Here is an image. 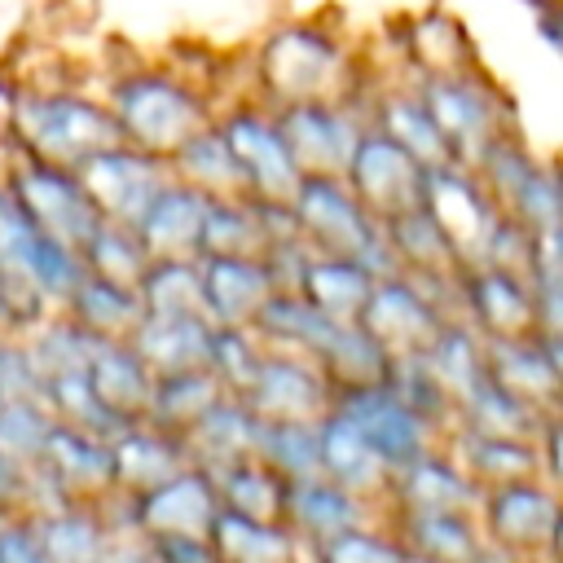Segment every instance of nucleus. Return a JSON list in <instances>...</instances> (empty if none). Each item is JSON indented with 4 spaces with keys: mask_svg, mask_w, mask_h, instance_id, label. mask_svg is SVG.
Instances as JSON below:
<instances>
[{
    "mask_svg": "<svg viewBox=\"0 0 563 563\" xmlns=\"http://www.w3.org/2000/svg\"><path fill=\"white\" fill-rule=\"evenodd\" d=\"M13 136H18V154L70 172L97 150L123 141L110 106H97L75 92H22L13 101Z\"/></svg>",
    "mask_w": 563,
    "mask_h": 563,
    "instance_id": "obj_1",
    "label": "nucleus"
},
{
    "mask_svg": "<svg viewBox=\"0 0 563 563\" xmlns=\"http://www.w3.org/2000/svg\"><path fill=\"white\" fill-rule=\"evenodd\" d=\"M110 114L119 123V136L145 154L172 158L194 132L207 128V114L189 88L163 75H132L119 79L110 97Z\"/></svg>",
    "mask_w": 563,
    "mask_h": 563,
    "instance_id": "obj_2",
    "label": "nucleus"
},
{
    "mask_svg": "<svg viewBox=\"0 0 563 563\" xmlns=\"http://www.w3.org/2000/svg\"><path fill=\"white\" fill-rule=\"evenodd\" d=\"M4 185H9L13 202L22 207V216L40 233H48L53 242H62L70 251H84V242L101 224L88 189L79 185V176L70 167H57V163L18 154V163H13V172H9Z\"/></svg>",
    "mask_w": 563,
    "mask_h": 563,
    "instance_id": "obj_3",
    "label": "nucleus"
},
{
    "mask_svg": "<svg viewBox=\"0 0 563 563\" xmlns=\"http://www.w3.org/2000/svg\"><path fill=\"white\" fill-rule=\"evenodd\" d=\"M295 233L312 255H339V260H361L374 268L378 255V224L365 216V207L352 198L343 180L330 176H303L299 194L290 202Z\"/></svg>",
    "mask_w": 563,
    "mask_h": 563,
    "instance_id": "obj_4",
    "label": "nucleus"
},
{
    "mask_svg": "<svg viewBox=\"0 0 563 563\" xmlns=\"http://www.w3.org/2000/svg\"><path fill=\"white\" fill-rule=\"evenodd\" d=\"M343 185L352 189V198L365 207V216L374 224H391L409 211L422 207V194H427V167L400 150L391 136H361L356 141V154L343 172Z\"/></svg>",
    "mask_w": 563,
    "mask_h": 563,
    "instance_id": "obj_5",
    "label": "nucleus"
},
{
    "mask_svg": "<svg viewBox=\"0 0 563 563\" xmlns=\"http://www.w3.org/2000/svg\"><path fill=\"white\" fill-rule=\"evenodd\" d=\"M75 176L88 189L97 216L110 220V224H128V229H136V220L145 216L154 194L172 180L167 176V158L145 154V150L128 145V141H114V145L97 150L92 158H84L75 167Z\"/></svg>",
    "mask_w": 563,
    "mask_h": 563,
    "instance_id": "obj_6",
    "label": "nucleus"
},
{
    "mask_svg": "<svg viewBox=\"0 0 563 563\" xmlns=\"http://www.w3.org/2000/svg\"><path fill=\"white\" fill-rule=\"evenodd\" d=\"M238 400L264 427H317L334 409V391L325 387V378L312 361L268 356V352H264L251 387Z\"/></svg>",
    "mask_w": 563,
    "mask_h": 563,
    "instance_id": "obj_7",
    "label": "nucleus"
},
{
    "mask_svg": "<svg viewBox=\"0 0 563 563\" xmlns=\"http://www.w3.org/2000/svg\"><path fill=\"white\" fill-rule=\"evenodd\" d=\"M356 325L391 365H400V361H418L435 343V334L444 330V317L418 286L400 277H378Z\"/></svg>",
    "mask_w": 563,
    "mask_h": 563,
    "instance_id": "obj_8",
    "label": "nucleus"
},
{
    "mask_svg": "<svg viewBox=\"0 0 563 563\" xmlns=\"http://www.w3.org/2000/svg\"><path fill=\"white\" fill-rule=\"evenodd\" d=\"M216 515H220L216 479L202 466H185L172 479L132 497V523L145 541H154V537H211Z\"/></svg>",
    "mask_w": 563,
    "mask_h": 563,
    "instance_id": "obj_9",
    "label": "nucleus"
},
{
    "mask_svg": "<svg viewBox=\"0 0 563 563\" xmlns=\"http://www.w3.org/2000/svg\"><path fill=\"white\" fill-rule=\"evenodd\" d=\"M427 216L444 229V238L453 242V251L466 260V268L479 264V251L488 242V233L497 229L501 211L493 207V198L484 194V185H475L457 163L449 167H431L427 172V194H422Z\"/></svg>",
    "mask_w": 563,
    "mask_h": 563,
    "instance_id": "obj_10",
    "label": "nucleus"
},
{
    "mask_svg": "<svg viewBox=\"0 0 563 563\" xmlns=\"http://www.w3.org/2000/svg\"><path fill=\"white\" fill-rule=\"evenodd\" d=\"M35 471L48 479V488L62 497V501H97L106 493H114V466H110V440L101 435H88L79 427H66L53 418L48 435H44V449H40V462Z\"/></svg>",
    "mask_w": 563,
    "mask_h": 563,
    "instance_id": "obj_11",
    "label": "nucleus"
},
{
    "mask_svg": "<svg viewBox=\"0 0 563 563\" xmlns=\"http://www.w3.org/2000/svg\"><path fill=\"white\" fill-rule=\"evenodd\" d=\"M220 132H224V141H229V150H233V158H238V167L246 176L251 198L268 202V207H290L303 176H299L277 123H264L255 114H238Z\"/></svg>",
    "mask_w": 563,
    "mask_h": 563,
    "instance_id": "obj_12",
    "label": "nucleus"
},
{
    "mask_svg": "<svg viewBox=\"0 0 563 563\" xmlns=\"http://www.w3.org/2000/svg\"><path fill=\"white\" fill-rule=\"evenodd\" d=\"M317 466H321V479H330L356 501L391 493V475H396L391 462L365 440V431L339 409H330L317 422Z\"/></svg>",
    "mask_w": 563,
    "mask_h": 563,
    "instance_id": "obj_13",
    "label": "nucleus"
},
{
    "mask_svg": "<svg viewBox=\"0 0 563 563\" xmlns=\"http://www.w3.org/2000/svg\"><path fill=\"white\" fill-rule=\"evenodd\" d=\"M334 409L347 413L365 431V440L391 462V471L413 462L418 453H427V422L431 418L422 409H413L405 396H396L387 383L365 387V391H347L334 400Z\"/></svg>",
    "mask_w": 563,
    "mask_h": 563,
    "instance_id": "obj_14",
    "label": "nucleus"
},
{
    "mask_svg": "<svg viewBox=\"0 0 563 563\" xmlns=\"http://www.w3.org/2000/svg\"><path fill=\"white\" fill-rule=\"evenodd\" d=\"M559 506L563 501L550 488H541L537 479L488 488V501H484L488 541L501 545L506 554H545L554 519H559Z\"/></svg>",
    "mask_w": 563,
    "mask_h": 563,
    "instance_id": "obj_15",
    "label": "nucleus"
},
{
    "mask_svg": "<svg viewBox=\"0 0 563 563\" xmlns=\"http://www.w3.org/2000/svg\"><path fill=\"white\" fill-rule=\"evenodd\" d=\"M277 132L299 167V176H330L343 180L352 154H356V132L352 123H343L339 114H330L317 101H299L277 119Z\"/></svg>",
    "mask_w": 563,
    "mask_h": 563,
    "instance_id": "obj_16",
    "label": "nucleus"
},
{
    "mask_svg": "<svg viewBox=\"0 0 563 563\" xmlns=\"http://www.w3.org/2000/svg\"><path fill=\"white\" fill-rule=\"evenodd\" d=\"M462 295H466V308H471V317L488 343L541 339L537 334V286L475 264L462 277Z\"/></svg>",
    "mask_w": 563,
    "mask_h": 563,
    "instance_id": "obj_17",
    "label": "nucleus"
},
{
    "mask_svg": "<svg viewBox=\"0 0 563 563\" xmlns=\"http://www.w3.org/2000/svg\"><path fill=\"white\" fill-rule=\"evenodd\" d=\"M202 295H207V317L211 325H233V330H255L260 312L277 295L273 273L264 260H224V255H202Z\"/></svg>",
    "mask_w": 563,
    "mask_h": 563,
    "instance_id": "obj_18",
    "label": "nucleus"
},
{
    "mask_svg": "<svg viewBox=\"0 0 563 563\" xmlns=\"http://www.w3.org/2000/svg\"><path fill=\"white\" fill-rule=\"evenodd\" d=\"M484 383L497 391L515 396L519 405L537 409L541 418L563 413L559 378L550 365V352L541 339H510V343H488L484 347Z\"/></svg>",
    "mask_w": 563,
    "mask_h": 563,
    "instance_id": "obj_19",
    "label": "nucleus"
},
{
    "mask_svg": "<svg viewBox=\"0 0 563 563\" xmlns=\"http://www.w3.org/2000/svg\"><path fill=\"white\" fill-rule=\"evenodd\" d=\"M207 198L180 180H167L145 216L136 220V238L150 260H198L202 242V220H207Z\"/></svg>",
    "mask_w": 563,
    "mask_h": 563,
    "instance_id": "obj_20",
    "label": "nucleus"
},
{
    "mask_svg": "<svg viewBox=\"0 0 563 563\" xmlns=\"http://www.w3.org/2000/svg\"><path fill=\"white\" fill-rule=\"evenodd\" d=\"M378 273L361 260L339 255H308L299 273V299L325 321V325H356Z\"/></svg>",
    "mask_w": 563,
    "mask_h": 563,
    "instance_id": "obj_21",
    "label": "nucleus"
},
{
    "mask_svg": "<svg viewBox=\"0 0 563 563\" xmlns=\"http://www.w3.org/2000/svg\"><path fill=\"white\" fill-rule=\"evenodd\" d=\"M92 396L101 400V409L119 422H145L150 418V396H154V374L145 369V361L128 347V343H101L84 369Z\"/></svg>",
    "mask_w": 563,
    "mask_h": 563,
    "instance_id": "obj_22",
    "label": "nucleus"
},
{
    "mask_svg": "<svg viewBox=\"0 0 563 563\" xmlns=\"http://www.w3.org/2000/svg\"><path fill=\"white\" fill-rule=\"evenodd\" d=\"M255 431L260 422L246 413V405L238 396H220L185 435L180 449L185 457H194V466H202L211 479L220 471H229L242 457H255Z\"/></svg>",
    "mask_w": 563,
    "mask_h": 563,
    "instance_id": "obj_23",
    "label": "nucleus"
},
{
    "mask_svg": "<svg viewBox=\"0 0 563 563\" xmlns=\"http://www.w3.org/2000/svg\"><path fill=\"white\" fill-rule=\"evenodd\" d=\"M110 466H114V488L136 497V493L172 479L189 462H185V449L176 435H167L150 422H132L110 435Z\"/></svg>",
    "mask_w": 563,
    "mask_h": 563,
    "instance_id": "obj_24",
    "label": "nucleus"
},
{
    "mask_svg": "<svg viewBox=\"0 0 563 563\" xmlns=\"http://www.w3.org/2000/svg\"><path fill=\"white\" fill-rule=\"evenodd\" d=\"M128 347L145 361L154 378L185 374V369H207L211 361V325L194 317H141L136 334Z\"/></svg>",
    "mask_w": 563,
    "mask_h": 563,
    "instance_id": "obj_25",
    "label": "nucleus"
},
{
    "mask_svg": "<svg viewBox=\"0 0 563 563\" xmlns=\"http://www.w3.org/2000/svg\"><path fill=\"white\" fill-rule=\"evenodd\" d=\"M391 493H396L400 515H449V510H471L475 501V484L466 479V471L435 457L431 449L396 466Z\"/></svg>",
    "mask_w": 563,
    "mask_h": 563,
    "instance_id": "obj_26",
    "label": "nucleus"
},
{
    "mask_svg": "<svg viewBox=\"0 0 563 563\" xmlns=\"http://www.w3.org/2000/svg\"><path fill=\"white\" fill-rule=\"evenodd\" d=\"M167 163H172L176 180L198 189L207 202H242V198H251L246 176H242V167H238V158H233V150H229L220 128L194 132Z\"/></svg>",
    "mask_w": 563,
    "mask_h": 563,
    "instance_id": "obj_27",
    "label": "nucleus"
},
{
    "mask_svg": "<svg viewBox=\"0 0 563 563\" xmlns=\"http://www.w3.org/2000/svg\"><path fill=\"white\" fill-rule=\"evenodd\" d=\"M312 365L321 369L334 400L347 391H365V387L387 383V369H391V361L369 343V334L361 325H330L321 334V343L312 347Z\"/></svg>",
    "mask_w": 563,
    "mask_h": 563,
    "instance_id": "obj_28",
    "label": "nucleus"
},
{
    "mask_svg": "<svg viewBox=\"0 0 563 563\" xmlns=\"http://www.w3.org/2000/svg\"><path fill=\"white\" fill-rule=\"evenodd\" d=\"M383 229H387L391 255H396L413 277L435 282V286H449V282L462 286L466 260L453 251V242L444 238V229L427 216V207H418V211H409V216H400V220H391V224H383Z\"/></svg>",
    "mask_w": 563,
    "mask_h": 563,
    "instance_id": "obj_29",
    "label": "nucleus"
},
{
    "mask_svg": "<svg viewBox=\"0 0 563 563\" xmlns=\"http://www.w3.org/2000/svg\"><path fill=\"white\" fill-rule=\"evenodd\" d=\"M66 317L75 325H84L97 343H128L145 317L141 308V295L128 290V286H114V282H101L92 273L79 277V286L66 295Z\"/></svg>",
    "mask_w": 563,
    "mask_h": 563,
    "instance_id": "obj_30",
    "label": "nucleus"
},
{
    "mask_svg": "<svg viewBox=\"0 0 563 563\" xmlns=\"http://www.w3.org/2000/svg\"><path fill=\"white\" fill-rule=\"evenodd\" d=\"M356 523H361V501L347 497L343 488H334L330 479L312 475V479H295L286 488V519H282V528L290 537L325 545L330 537H339V532H347Z\"/></svg>",
    "mask_w": 563,
    "mask_h": 563,
    "instance_id": "obj_31",
    "label": "nucleus"
},
{
    "mask_svg": "<svg viewBox=\"0 0 563 563\" xmlns=\"http://www.w3.org/2000/svg\"><path fill=\"white\" fill-rule=\"evenodd\" d=\"M431 391L440 405L449 409H462L479 387H484V347L462 330V325H449L435 334V343L418 356Z\"/></svg>",
    "mask_w": 563,
    "mask_h": 563,
    "instance_id": "obj_32",
    "label": "nucleus"
},
{
    "mask_svg": "<svg viewBox=\"0 0 563 563\" xmlns=\"http://www.w3.org/2000/svg\"><path fill=\"white\" fill-rule=\"evenodd\" d=\"M422 106L435 119L440 136L449 141L453 158H479L497 141L493 136V110H488V101L475 88H466V84H435Z\"/></svg>",
    "mask_w": 563,
    "mask_h": 563,
    "instance_id": "obj_33",
    "label": "nucleus"
},
{
    "mask_svg": "<svg viewBox=\"0 0 563 563\" xmlns=\"http://www.w3.org/2000/svg\"><path fill=\"white\" fill-rule=\"evenodd\" d=\"M286 488L290 484L260 457H242L216 475L220 510H233V515L255 519V523H282L286 519Z\"/></svg>",
    "mask_w": 563,
    "mask_h": 563,
    "instance_id": "obj_34",
    "label": "nucleus"
},
{
    "mask_svg": "<svg viewBox=\"0 0 563 563\" xmlns=\"http://www.w3.org/2000/svg\"><path fill=\"white\" fill-rule=\"evenodd\" d=\"M136 295H141L145 317H194L211 325L198 260H150Z\"/></svg>",
    "mask_w": 563,
    "mask_h": 563,
    "instance_id": "obj_35",
    "label": "nucleus"
},
{
    "mask_svg": "<svg viewBox=\"0 0 563 563\" xmlns=\"http://www.w3.org/2000/svg\"><path fill=\"white\" fill-rule=\"evenodd\" d=\"M220 396H229V391L220 387V378L211 369H185V374L154 378V396H150V418L145 422L180 440Z\"/></svg>",
    "mask_w": 563,
    "mask_h": 563,
    "instance_id": "obj_36",
    "label": "nucleus"
},
{
    "mask_svg": "<svg viewBox=\"0 0 563 563\" xmlns=\"http://www.w3.org/2000/svg\"><path fill=\"white\" fill-rule=\"evenodd\" d=\"M216 563H295V537L282 523H255L220 510L211 523Z\"/></svg>",
    "mask_w": 563,
    "mask_h": 563,
    "instance_id": "obj_37",
    "label": "nucleus"
},
{
    "mask_svg": "<svg viewBox=\"0 0 563 563\" xmlns=\"http://www.w3.org/2000/svg\"><path fill=\"white\" fill-rule=\"evenodd\" d=\"M405 550L431 559V563H479L484 559V541L471 528L466 510H449V515H405Z\"/></svg>",
    "mask_w": 563,
    "mask_h": 563,
    "instance_id": "obj_38",
    "label": "nucleus"
},
{
    "mask_svg": "<svg viewBox=\"0 0 563 563\" xmlns=\"http://www.w3.org/2000/svg\"><path fill=\"white\" fill-rule=\"evenodd\" d=\"M457 413L466 422V435H475V440H532L537 444L541 427H545V418L537 409L519 405L515 396L497 391L493 383H484Z\"/></svg>",
    "mask_w": 563,
    "mask_h": 563,
    "instance_id": "obj_39",
    "label": "nucleus"
},
{
    "mask_svg": "<svg viewBox=\"0 0 563 563\" xmlns=\"http://www.w3.org/2000/svg\"><path fill=\"white\" fill-rule=\"evenodd\" d=\"M48 563H106V532L97 515L79 501H62L53 515L35 519Z\"/></svg>",
    "mask_w": 563,
    "mask_h": 563,
    "instance_id": "obj_40",
    "label": "nucleus"
},
{
    "mask_svg": "<svg viewBox=\"0 0 563 563\" xmlns=\"http://www.w3.org/2000/svg\"><path fill=\"white\" fill-rule=\"evenodd\" d=\"M79 255H84V268L92 277L114 282V286H128V290H136L141 277H145V268H150V255H145L141 238H136V229L110 224V220H101L92 229V238L84 242Z\"/></svg>",
    "mask_w": 563,
    "mask_h": 563,
    "instance_id": "obj_41",
    "label": "nucleus"
},
{
    "mask_svg": "<svg viewBox=\"0 0 563 563\" xmlns=\"http://www.w3.org/2000/svg\"><path fill=\"white\" fill-rule=\"evenodd\" d=\"M541 475V444L532 440H466V479L475 488H501Z\"/></svg>",
    "mask_w": 563,
    "mask_h": 563,
    "instance_id": "obj_42",
    "label": "nucleus"
},
{
    "mask_svg": "<svg viewBox=\"0 0 563 563\" xmlns=\"http://www.w3.org/2000/svg\"><path fill=\"white\" fill-rule=\"evenodd\" d=\"M383 136H391L400 150H409L427 172L457 163L453 150H449V141L440 136V128H435V119L427 114L422 101H391L387 114H383Z\"/></svg>",
    "mask_w": 563,
    "mask_h": 563,
    "instance_id": "obj_43",
    "label": "nucleus"
},
{
    "mask_svg": "<svg viewBox=\"0 0 563 563\" xmlns=\"http://www.w3.org/2000/svg\"><path fill=\"white\" fill-rule=\"evenodd\" d=\"M255 457L268 462L286 484L321 475L317 466V427H264L255 431Z\"/></svg>",
    "mask_w": 563,
    "mask_h": 563,
    "instance_id": "obj_44",
    "label": "nucleus"
},
{
    "mask_svg": "<svg viewBox=\"0 0 563 563\" xmlns=\"http://www.w3.org/2000/svg\"><path fill=\"white\" fill-rule=\"evenodd\" d=\"M53 413L40 400H4L0 405V453L22 471H35Z\"/></svg>",
    "mask_w": 563,
    "mask_h": 563,
    "instance_id": "obj_45",
    "label": "nucleus"
},
{
    "mask_svg": "<svg viewBox=\"0 0 563 563\" xmlns=\"http://www.w3.org/2000/svg\"><path fill=\"white\" fill-rule=\"evenodd\" d=\"M97 347H101V343H97L84 325H75L70 317H62V321L44 325V330H40V339H35V343H26V352H31L35 369H40L44 378H53V374H70V369H88V361H92V352H97Z\"/></svg>",
    "mask_w": 563,
    "mask_h": 563,
    "instance_id": "obj_46",
    "label": "nucleus"
},
{
    "mask_svg": "<svg viewBox=\"0 0 563 563\" xmlns=\"http://www.w3.org/2000/svg\"><path fill=\"white\" fill-rule=\"evenodd\" d=\"M264 352L251 343V330H233V325H211V361L207 369L220 378V387L229 396H242L260 369Z\"/></svg>",
    "mask_w": 563,
    "mask_h": 563,
    "instance_id": "obj_47",
    "label": "nucleus"
},
{
    "mask_svg": "<svg viewBox=\"0 0 563 563\" xmlns=\"http://www.w3.org/2000/svg\"><path fill=\"white\" fill-rule=\"evenodd\" d=\"M317 563H405V545L356 523L330 537L325 545H317Z\"/></svg>",
    "mask_w": 563,
    "mask_h": 563,
    "instance_id": "obj_48",
    "label": "nucleus"
},
{
    "mask_svg": "<svg viewBox=\"0 0 563 563\" xmlns=\"http://www.w3.org/2000/svg\"><path fill=\"white\" fill-rule=\"evenodd\" d=\"M532 286H563V224L532 233Z\"/></svg>",
    "mask_w": 563,
    "mask_h": 563,
    "instance_id": "obj_49",
    "label": "nucleus"
},
{
    "mask_svg": "<svg viewBox=\"0 0 563 563\" xmlns=\"http://www.w3.org/2000/svg\"><path fill=\"white\" fill-rule=\"evenodd\" d=\"M0 563H48L40 528L31 519H13L0 523Z\"/></svg>",
    "mask_w": 563,
    "mask_h": 563,
    "instance_id": "obj_50",
    "label": "nucleus"
},
{
    "mask_svg": "<svg viewBox=\"0 0 563 563\" xmlns=\"http://www.w3.org/2000/svg\"><path fill=\"white\" fill-rule=\"evenodd\" d=\"M150 550L158 563H216L211 537H154Z\"/></svg>",
    "mask_w": 563,
    "mask_h": 563,
    "instance_id": "obj_51",
    "label": "nucleus"
},
{
    "mask_svg": "<svg viewBox=\"0 0 563 563\" xmlns=\"http://www.w3.org/2000/svg\"><path fill=\"white\" fill-rule=\"evenodd\" d=\"M541 471L550 475V484L563 493V413H554V418H545V427H541Z\"/></svg>",
    "mask_w": 563,
    "mask_h": 563,
    "instance_id": "obj_52",
    "label": "nucleus"
},
{
    "mask_svg": "<svg viewBox=\"0 0 563 563\" xmlns=\"http://www.w3.org/2000/svg\"><path fill=\"white\" fill-rule=\"evenodd\" d=\"M537 334L563 339V286H537Z\"/></svg>",
    "mask_w": 563,
    "mask_h": 563,
    "instance_id": "obj_53",
    "label": "nucleus"
},
{
    "mask_svg": "<svg viewBox=\"0 0 563 563\" xmlns=\"http://www.w3.org/2000/svg\"><path fill=\"white\" fill-rule=\"evenodd\" d=\"M26 479H31V471H22L18 462H9V457L0 453V510H13V506L22 501Z\"/></svg>",
    "mask_w": 563,
    "mask_h": 563,
    "instance_id": "obj_54",
    "label": "nucleus"
},
{
    "mask_svg": "<svg viewBox=\"0 0 563 563\" xmlns=\"http://www.w3.org/2000/svg\"><path fill=\"white\" fill-rule=\"evenodd\" d=\"M545 352H550V365H554V378H559V396H563V339H541Z\"/></svg>",
    "mask_w": 563,
    "mask_h": 563,
    "instance_id": "obj_55",
    "label": "nucleus"
},
{
    "mask_svg": "<svg viewBox=\"0 0 563 563\" xmlns=\"http://www.w3.org/2000/svg\"><path fill=\"white\" fill-rule=\"evenodd\" d=\"M545 554H550L554 563H563V506H559V519H554V532H550V545H545Z\"/></svg>",
    "mask_w": 563,
    "mask_h": 563,
    "instance_id": "obj_56",
    "label": "nucleus"
},
{
    "mask_svg": "<svg viewBox=\"0 0 563 563\" xmlns=\"http://www.w3.org/2000/svg\"><path fill=\"white\" fill-rule=\"evenodd\" d=\"M405 563H431V559H422V554H413V550H405Z\"/></svg>",
    "mask_w": 563,
    "mask_h": 563,
    "instance_id": "obj_57",
    "label": "nucleus"
},
{
    "mask_svg": "<svg viewBox=\"0 0 563 563\" xmlns=\"http://www.w3.org/2000/svg\"><path fill=\"white\" fill-rule=\"evenodd\" d=\"M554 185H559V202H563V167L554 172Z\"/></svg>",
    "mask_w": 563,
    "mask_h": 563,
    "instance_id": "obj_58",
    "label": "nucleus"
},
{
    "mask_svg": "<svg viewBox=\"0 0 563 563\" xmlns=\"http://www.w3.org/2000/svg\"><path fill=\"white\" fill-rule=\"evenodd\" d=\"M0 405H4V396H0Z\"/></svg>",
    "mask_w": 563,
    "mask_h": 563,
    "instance_id": "obj_59",
    "label": "nucleus"
}]
</instances>
